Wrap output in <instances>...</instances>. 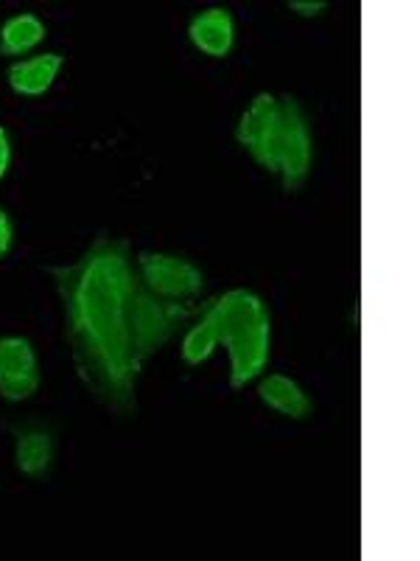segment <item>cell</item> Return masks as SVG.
<instances>
[{"label": "cell", "mask_w": 420, "mask_h": 561, "mask_svg": "<svg viewBox=\"0 0 420 561\" xmlns=\"http://www.w3.org/2000/svg\"><path fill=\"white\" fill-rule=\"evenodd\" d=\"M48 273L57 280L65 337L84 390L129 419L138 413L140 374L191 312L143 284L127 239L98 237L77 262Z\"/></svg>", "instance_id": "1"}, {"label": "cell", "mask_w": 420, "mask_h": 561, "mask_svg": "<svg viewBox=\"0 0 420 561\" xmlns=\"http://www.w3.org/2000/svg\"><path fill=\"white\" fill-rule=\"evenodd\" d=\"M224 345L230 354V388L242 390L258 379L269 365L272 318L261 298L249 289H230L202 312L183 337V359L202 365Z\"/></svg>", "instance_id": "2"}, {"label": "cell", "mask_w": 420, "mask_h": 561, "mask_svg": "<svg viewBox=\"0 0 420 561\" xmlns=\"http://www.w3.org/2000/svg\"><path fill=\"white\" fill-rule=\"evenodd\" d=\"M236 140L264 172L283 180V192L294 194L306 185L314 167V138L294 96L258 93L238 118Z\"/></svg>", "instance_id": "3"}, {"label": "cell", "mask_w": 420, "mask_h": 561, "mask_svg": "<svg viewBox=\"0 0 420 561\" xmlns=\"http://www.w3.org/2000/svg\"><path fill=\"white\" fill-rule=\"evenodd\" d=\"M138 273L149 289L160 298L191 300L202 295L205 275L194 262L172 253H140Z\"/></svg>", "instance_id": "4"}, {"label": "cell", "mask_w": 420, "mask_h": 561, "mask_svg": "<svg viewBox=\"0 0 420 561\" xmlns=\"http://www.w3.org/2000/svg\"><path fill=\"white\" fill-rule=\"evenodd\" d=\"M39 390L37 354L26 337L0 340V396L7 402H26Z\"/></svg>", "instance_id": "5"}, {"label": "cell", "mask_w": 420, "mask_h": 561, "mask_svg": "<svg viewBox=\"0 0 420 561\" xmlns=\"http://www.w3.org/2000/svg\"><path fill=\"white\" fill-rule=\"evenodd\" d=\"M188 37L197 45V51H202L205 57L224 59L233 51V43H236V26H233V14L222 7L205 9L197 18L191 20L188 26Z\"/></svg>", "instance_id": "6"}, {"label": "cell", "mask_w": 420, "mask_h": 561, "mask_svg": "<svg viewBox=\"0 0 420 561\" xmlns=\"http://www.w3.org/2000/svg\"><path fill=\"white\" fill-rule=\"evenodd\" d=\"M258 399L267 404L269 410H275L283 419L292 421H306L314 413V402L308 399V393L300 388L294 379L283 377V374H269L258 385Z\"/></svg>", "instance_id": "7"}, {"label": "cell", "mask_w": 420, "mask_h": 561, "mask_svg": "<svg viewBox=\"0 0 420 561\" xmlns=\"http://www.w3.org/2000/svg\"><path fill=\"white\" fill-rule=\"evenodd\" d=\"M62 62L65 59L59 54H39V57L32 59H20L9 68V88L18 96H43V93L51 90Z\"/></svg>", "instance_id": "8"}, {"label": "cell", "mask_w": 420, "mask_h": 561, "mask_svg": "<svg viewBox=\"0 0 420 561\" xmlns=\"http://www.w3.org/2000/svg\"><path fill=\"white\" fill-rule=\"evenodd\" d=\"M14 463L28 478H43L54 463V438L48 430L28 427L18 435L14 447Z\"/></svg>", "instance_id": "9"}, {"label": "cell", "mask_w": 420, "mask_h": 561, "mask_svg": "<svg viewBox=\"0 0 420 561\" xmlns=\"http://www.w3.org/2000/svg\"><path fill=\"white\" fill-rule=\"evenodd\" d=\"M45 34V23L37 14H14L0 26V57H23L43 43Z\"/></svg>", "instance_id": "10"}, {"label": "cell", "mask_w": 420, "mask_h": 561, "mask_svg": "<svg viewBox=\"0 0 420 561\" xmlns=\"http://www.w3.org/2000/svg\"><path fill=\"white\" fill-rule=\"evenodd\" d=\"M289 9L303 14V18H317V14H323L328 9V3L325 0H289Z\"/></svg>", "instance_id": "11"}, {"label": "cell", "mask_w": 420, "mask_h": 561, "mask_svg": "<svg viewBox=\"0 0 420 561\" xmlns=\"http://www.w3.org/2000/svg\"><path fill=\"white\" fill-rule=\"evenodd\" d=\"M12 222H9V214L3 208H0V259L9 253V248H12Z\"/></svg>", "instance_id": "12"}, {"label": "cell", "mask_w": 420, "mask_h": 561, "mask_svg": "<svg viewBox=\"0 0 420 561\" xmlns=\"http://www.w3.org/2000/svg\"><path fill=\"white\" fill-rule=\"evenodd\" d=\"M9 163H12V144H9V133L0 127V180L7 178Z\"/></svg>", "instance_id": "13"}]
</instances>
